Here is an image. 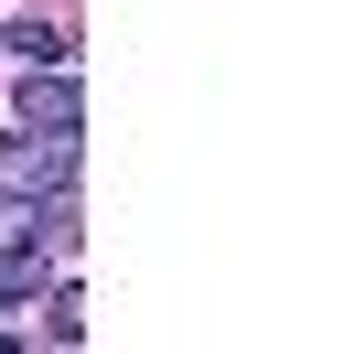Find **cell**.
Instances as JSON below:
<instances>
[{
  "label": "cell",
  "mask_w": 354,
  "mask_h": 354,
  "mask_svg": "<svg viewBox=\"0 0 354 354\" xmlns=\"http://www.w3.org/2000/svg\"><path fill=\"white\" fill-rule=\"evenodd\" d=\"M44 311H54V322H44V333H54V344H75V333H86V301H75V290H54V301H44Z\"/></svg>",
  "instance_id": "cell-5"
},
{
  "label": "cell",
  "mask_w": 354,
  "mask_h": 354,
  "mask_svg": "<svg viewBox=\"0 0 354 354\" xmlns=\"http://www.w3.org/2000/svg\"><path fill=\"white\" fill-rule=\"evenodd\" d=\"M11 54H22V65H54V54H65V32H54V22H11Z\"/></svg>",
  "instance_id": "cell-4"
},
{
  "label": "cell",
  "mask_w": 354,
  "mask_h": 354,
  "mask_svg": "<svg viewBox=\"0 0 354 354\" xmlns=\"http://www.w3.org/2000/svg\"><path fill=\"white\" fill-rule=\"evenodd\" d=\"M65 183H75V140H44V129L0 140V204H44Z\"/></svg>",
  "instance_id": "cell-1"
},
{
  "label": "cell",
  "mask_w": 354,
  "mask_h": 354,
  "mask_svg": "<svg viewBox=\"0 0 354 354\" xmlns=\"http://www.w3.org/2000/svg\"><path fill=\"white\" fill-rule=\"evenodd\" d=\"M11 108H22V129H44V140H75V129H86V86H75L65 65H22Z\"/></svg>",
  "instance_id": "cell-2"
},
{
  "label": "cell",
  "mask_w": 354,
  "mask_h": 354,
  "mask_svg": "<svg viewBox=\"0 0 354 354\" xmlns=\"http://www.w3.org/2000/svg\"><path fill=\"white\" fill-rule=\"evenodd\" d=\"M32 290H44V236L22 225V236H0V311L32 301Z\"/></svg>",
  "instance_id": "cell-3"
}]
</instances>
